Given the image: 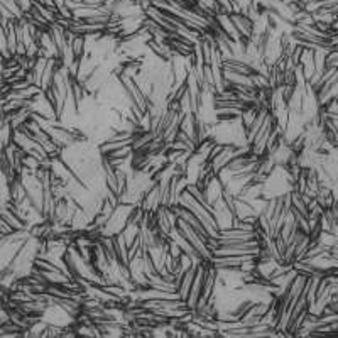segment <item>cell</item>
Instances as JSON below:
<instances>
[{
  "label": "cell",
  "instance_id": "obj_1",
  "mask_svg": "<svg viewBox=\"0 0 338 338\" xmlns=\"http://www.w3.org/2000/svg\"><path fill=\"white\" fill-rule=\"evenodd\" d=\"M230 19L234 22L237 32L240 34V37L252 39V36H254V21L247 14H230Z\"/></svg>",
  "mask_w": 338,
  "mask_h": 338
},
{
  "label": "cell",
  "instance_id": "obj_2",
  "mask_svg": "<svg viewBox=\"0 0 338 338\" xmlns=\"http://www.w3.org/2000/svg\"><path fill=\"white\" fill-rule=\"evenodd\" d=\"M196 269H198V264L190 267V269H186L183 272V276H181L179 284H178V294H179L181 299L186 301V297H188V292L191 289V286H193V281H195V276H196Z\"/></svg>",
  "mask_w": 338,
  "mask_h": 338
},
{
  "label": "cell",
  "instance_id": "obj_3",
  "mask_svg": "<svg viewBox=\"0 0 338 338\" xmlns=\"http://www.w3.org/2000/svg\"><path fill=\"white\" fill-rule=\"evenodd\" d=\"M223 68H225V69H230V71L240 73V74H247V77H250L252 73H255L254 68H252L249 63L244 61V59H239V58L223 59Z\"/></svg>",
  "mask_w": 338,
  "mask_h": 338
},
{
  "label": "cell",
  "instance_id": "obj_4",
  "mask_svg": "<svg viewBox=\"0 0 338 338\" xmlns=\"http://www.w3.org/2000/svg\"><path fill=\"white\" fill-rule=\"evenodd\" d=\"M240 115H242L240 110H234V108L215 110V117L218 122H235V120H240Z\"/></svg>",
  "mask_w": 338,
  "mask_h": 338
}]
</instances>
